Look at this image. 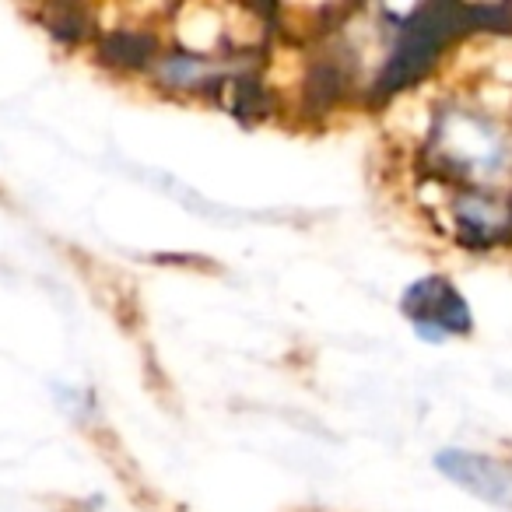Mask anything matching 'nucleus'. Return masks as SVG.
<instances>
[{
	"label": "nucleus",
	"instance_id": "7ed1b4c3",
	"mask_svg": "<svg viewBox=\"0 0 512 512\" xmlns=\"http://www.w3.org/2000/svg\"><path fill=\"white\" fill-rule=\"evenodd\" d=\"M165 50H169V8H155L148 15H137V22L130 18V11H123L113 25L99 22V36L88 57L113 78L144 81Z\"/></svg>",
	"mask_w": 512,
	"mask_h": 512
},
{
	"label": "nucleus",
	"instance_id": "20e7f679",
	"mask_svg": "<svg viewBox=\"0 0 512 512\" xmlns=\"http://www.w3.org/2000/svg\"><path fill=\"white\" fill-rule=\"evenodd\" d=\"M397 309L407 320V327L414 330V337L425 344H446V341H460V337L474 334V309H470V299L460 292V285L442 271L414 278L411 285L400 292Z\"/></svg>",
	"mask_w": 512,
	"mask_h": 512
},
{
	"label": "nucleus",
	"instance_id": "f257e3e1",
	"mask_svg": "<svg viewBox=\"0 0 512 512\" xmlns=\"http://www.w3.org/2000/svg\"><path fill=\"white\" fill-rule=\"evenodd\" d=\"M411 162L414 176L456 190H512V116L481 106L460 85L439 88Z\"/></svg>",
	"mask_w": 512,
	"mask_h": 512
},
{
	"label": "nucleus",
	"instance_id": "423d86ee",
	"mask_svg": "<svg viewBox=\"0 0 512 512\" xmlns=\"http://www.w3.org/2000/svg\"><path fill=\"white\" fill-rule=\"evenodd\" d=\"M432 467L453 488L467 491L477 502L512 512V456L481 453V449L467 446H442L432 456Z\"/></svg>",
	"mask_w": 512,
	"mask_h": 512
},
{
	"label": "nucleus",
	"instance_id": "39448f33",
	"mask_svg": "<svg viewBox=\"0 0 512 512\" xmlns=\"http://www.w3.org/2000/svg\"><path fill=\"white\" fill-rule=\"evenodd\" d=\"M256 57H207V53H190L169 46L155 60L148 81L158 95L169 99H200V102H221L228 81L239 67H246Z\"/></svg>",
	"mask_w": 512,
	"mask_h": 512
},
{
	"label": "nucleus",
	"instance_id": "f03ea898",
	"mask_svg": "<svg viewBox=\"0 0 512 512\" xmlns=\"http://www.w3.org/2000/svg\"><path fill=\"white\" fill-rule=\"evenodd\" d=\"M414 186L435 193L414 204L449 246L470 256L512 253V190H456L425 176H414Z\"/></svg>",
	"mask_w": 512,
	"mask_h": 512
},
{
	"label": "nucleus",
	"instance_id": "0eeeda50",
	"mask_svg": "<svg viewBox=\"0 0 512 512\" xmlns=\"http://www.w3.org/2000/svg\"><path fill=\"white\" fill-rule=\"evenodd\" d=\"M39 29L64 50H92L99 36V11L92 8H43L36 11Z\"/></svg>",
	"mask_w": 512,
	"mask_h": 512
}]
</instances>
